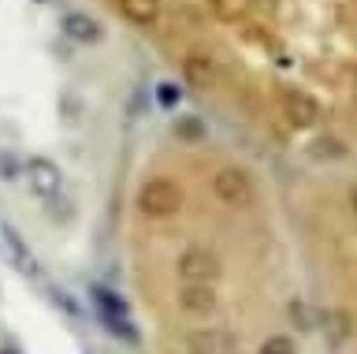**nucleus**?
Masks as SVG:
<instances>
[{
	"label": "nucleus",
	"mask_w": 357,
	"mask_h": 354,
	"mask_svg": "<svg viewBox=\"0 0 357 354\" xmlns=\"http://www.w3.org/2000/svg\"><path fill=\"white\" fill-rule=\"evenodd\" d=\"M212 194L231 209H250L257 202V183H253L250 172L227 164V168H220L216 175H212Z\"/></svg>",
	"instance_id": "obj_1"
},
{
	"label": "nucleus",
	"mask_w": 357,
	"mask_h": 354,
	"mask_svg": "<svg viewBox=\"0 0 357 354\" xmlns=\"http://www.w3.org/2000/svg\"><path fill=\"white\" fill-rule=\"evenodd\" d=\"M186 354H238L242 339L227 325H197L186 332Z\"/></svg>",
	"instance_id": "obj_2"
},
{
	"label": "nucleus",
	"mask_w": 357,
	"mask_h": 354,
	"mask_svg": "<svg viewBox=\"0 0 357 354\" xmlns=\"http://www.w3.org/2000/svg\"><path fill=\"white\" fill-rule=\"evenodd\" d=\"M175 269L186 283H216L220 280V261H216V253L205 250V246H186L178 253Z\"/></svg>",
	"instance_id": "obj_3"
},
{
	"label": "nucleus",
	"mask_w": 357,
	"mask_h": 354,
	"mask_svg": "<svg viewBox=\"0 0 357 354\" xmlns=\"http://www.w3.org/2000/svg\"><path fill=\"white\" fill-rule=\"evenodd\" d=\"M178 202H183V194H178V186L172 179H149L138 191V205L149 216H172L178 213Z\"/></svg>",
	"instance_id": "obj_4"
},
{
	"label": "nucleus",
	"mask_w": 357,
	"mask_h": 354,
	"mask_svg": "<svg viewBox=\"0 0 357 354\" xmlns=\"http://www.w3.org/2000/svg\"><path fill=\"white\" fill-rule=\"evenodd\" d=\"M22 175H26L30 191L38 198H45V202L56 198V194H60V186H63V175H60V168H56V161H49V157L22 161Z\"/></svg>",
	"instance_id": "obj_5"
},
{
	"label": "nucleus",
	"mask_w": 357,
	"mask_h": 354,
	"mask_svg": "<svg viewBox=\"0 0 357 354\" xmlns=\"http://www.w3.org/2000/svg\"><path fill=\"white\" fill-rule=\"evenodd\" d=\"M279 101H283V112L290 116V124H298V127H312L324 116L320 101L309 90H301V86H283V90H279Z\"/></svg>",
	"instance_id": "obj_6"
},
{
	"label": "nucleus",
	"mask_w": 357,
	"mask_h": 354,
	"mask_svg": "<svg viewBox=\"0 0 357 354\" xmlns=\"http://www.w3.org/2000/svg\"><path fill=\"white\" fill-rule=\"evenodd\" d=\"M175 302H178V309H183L186 317L208 320L220 309V295H216V287H212V283H186L183 291L175 295Z\"/></svg>",
	"instance_id": "obj_7"
},
{
	"label": "nucleus",
	"mask_w": 357,
	"mask_h": 354,
	"mask_svg": "<svg viewBox=\"0 0 357 354\" xmlns=\"http://www.w3.org/2000/svg\"><path fill=\"white\" fill-rule=\"evenodd\" d=\"M60 30H63L71 41H78V45H93V41H100V34H105L97 19H89L86 12H67V15L60 19Z\"/></svg>",
	"instance_id": "obj_8"
},
{
	"label": "nucleus",
	"mask_w": 357,
	"mask_h": 354,
	"mask_svg": "<svg viewBox=\"0 0 357 354\" xmlns=\"http://www.w3.org/2000/svg\"><path fill=\"white\" fill-rule=\"evenodd\" d=\"M116 8L134 27H153L160 19V0H116Z\"/></svg>",
	"instance_id": "obj_9"
},
{
	"label": "nucleus",
	"mask_w": 357,
	"mask_h": 354,
	"mask_svg": "<svg viewBox=\"0 0 357 354\" xmlns=\"http://www.w3.org/2000/svg\"><path fill=\"white\" fill-rule=\"evenodd\" d=\"M183 79L186 86H197V90H208L212 82H216V64H212L208 57H186L183 60Z\"/></svg>",
	"instance_id": "obj_10"
},
{
	"label": "nucleus",
	"mask_w": 357,
	"mask_h": 354,
	"mask_svg": "<svg viewBox=\"0 0 357 354\" xmlns=\"http://www.w3.org/2000/svg\"><path fill=\"white\" fill-rule=\"evenodd\" d=\"M0 231H4V242H8V250H11V253H15V258H19L22 265H26V269H33V258H30V253H26V246H22V239H19V231H15V228H11V224H0Z\"/></svg>",
	"instance_id": "obj_11"
},
{
	"label": "nucleus",
	"mask_w": 357,
	"mask_h": 354,
	"mask_svg": "<svg viewBox=\"0 0 357 354\" xmlns=\"http://www.w3.org/2000/svg\"><path fill=\"white\" fill-rule=\"evenodd\" d=\"M257 354H298V347H294V339H290V336H268Z\"/></svg>",
	"instance_id": "obj_12"
},
{
	"label": "nucleus",
	"mask_w": 357,
	"mask_h": 354,
	"mask_svg": "<svg viewBox=\"0 0 357 354\" xmlns=\"http://www.w3.org/2000/svg\"><path fill=\"white\" fill-rule=\"evenodd\" d=\"M178 97H183V86H178V82H160V86H156V101H160L164 108H175Z\"/></svg>",
	"instance_id": "obj_13"
},
{
	"label": "nucleus",
	"mask_w": 357,
	"mask_h": 354,
	"mask_svg": "<svg viewBox=\"0 0 357 354\" xmlns=\"http://www.w3.org/2000/svg\"><path fill=\"white\" fill-rule=\"evenodd\" d=\"M19 175H22V164L15 161V157H11V153L8 149H0V179H19Z\"/></svg>",
	"instance_id": "obj_14"
},
{
	"label": "nucleus",
	"mask_w": 357,
	"mask_h": 354,
	"mask_svg": "<svg viewBox=\"0 0 357 354\" xmlns=\"http://www.w3.org/2000/svg\"><path fill=\"white\" fill-rule=\"evenodd\" d=\"M175 131H178L183 138H197V135H201V124H197L194 116H186V119H178V124H175Z\"/></svg>",
	"instance_id": "obj_15"
},
{
	"label": "nucleus",
	"mask_w": 357,
	"mask_h": 354,
	"mask_svg": "<svg viewBox=\"0 0 357 354\" xmlns=\"http://www.w3.org/2000/svg\"><path fill=\"white\" fill-rule=\"evenodd\" d=\"M350 205H354V213H357V186L350 191Z\"/></svg>",
	"instance_id": "obj_16"
},
{
	"label": "nucleus",
	"mask_w": 357,
	"mask_h": 354,
	"mask_svg": "<svg viewBox=\"0 0 357 354\" xmlns=\"http://www.w3.org/2000/svg\"><path fill=\"white\" fill-rule=\"evenodd\" d=\"M38 4H49V0H38Z\"/></svg>",
	"instance_id": "obj_17"
}]
</instances>
